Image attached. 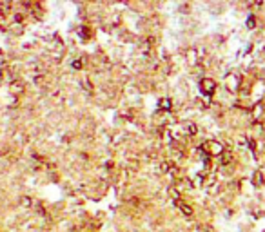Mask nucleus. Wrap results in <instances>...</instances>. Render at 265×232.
<instances>
[{
  "mask_svg": "<svg viewBox=\"0 0 265 232\" xmlns=\"http://www.w3.org/2000/svg\"><path fill=\"white\" fill-rule=\"evenodd\" d=\"M262 111H264V103H256V105L253 107L254 118H262Z\"/></svg>",
  "mask_w": 265,
  "mask_h": 232,
  "instance_id": "6e6552de",
  "label": "nucleus"
},
{
  "mask_svg": "<svg viewBox=\"0 0 265 232\" xmlns=\"http://www.w3.org/2000/svg\"><path fill=\"white\" fill-rule=\"evenodd\" d=\"M204 149L207 151V153H209V155L211 156H220L223 153V145L220 142H209V143H205L204 145Z\"/></svg>",
  "mask_w": 265,
  "mask_h": 232,
  "instance_id": "f03ea898",
  "label": "nucleus"
},
{
  "mask_svg": "<svg viewBox=\"0 0 265 232\" xmlns=\"http://www.w3.org/2000/svg\"><path fill=\"white\" fill-rule=\"evenodd\" d=\"M176 207L180 208V210H182V212H184L186 216H193V207H191L189 203H186V202H182V200H178V202H176Z\"/></svg>",
  "mask_w": 265,
  "mask_h": 232,
  "instance_id": "20e7f679",
  "label": "nucleus"
},
{
  "mask_svg": "<svg viewBox=\"0 0 265 232\" xmlns=\"http://www.w3.org/2000/svg\"><path fill=\"white\" fill-rule=\"evenodd\" d=\"M218 158H220V163H222V165H227V163H231V160H233V155H231V151H223Z\"/></svg>",
  "mask_w": 265,
  "mask_h": 232,
  "instance_id": "39448f33",
  "label": "nucleus"
},
{
  "mask_svg": "<svg viewBox=\"0 0 265 232\" xmlns=\"http://www.w3.org/2000/svg\"><path fill=\"white\" fill-rule=\"evenodd\" d=\"M184 129H186V134H191V136H194L196 134V125L193 124V122H187V124H184Z\"/></svg>",
  "mask_w": 265,
  "mask_h": 232,
  "instance_id": "423d86ee",
  "label": "nucleus"
},
{
  "mask_svg": "<svg viewBox=\"0 0 265 232\" xmlns=\"http://www.w3.org/2000/svg\"><path fill=\"white\" fill-rule=\"evenodd\" d=\"M225 87H227L231 93L238 91V87H240V78L235 77V75H229V77H227V80H225Z\"/></svg>",
  "mask_w": 265,
  "mask_h": 232,
  "instance_id": "7ed1b4c3",
  "label": "nucleus"
},
{
  "mask_svg": "<svg viewBox=\"0 0 265 232\" xmlns=\"http://www.w3.org/2000/svg\"><path fill=\"white\" fill-rule=\"evenodd\" d=\"M200 87H202V91H204L207 96L214 95V91H216V82L212 80V78H204L202 82H200Z\"/></svg>",
  "mask_w": 265,
  "mask_h": 232,
  "instance_id": "f257e3e1",
  "label": "nucleus"
},
{
  "mask_svg": "<svg viewBox=\"0 0 265 232\" xmlns=\"http://www.w3.org/2000/svg\"><path fill=\"white\" fill-rule=\"evenodd\" d=\"M262 129L265 131V120H262Z\"/></svg>",
  "mask_w": 265,
  "mask_h": 232,
  "instance_id": "9b49d317",
  "label": "nucleus"
},
{
  "mask_svg": "<svg viewBox=\"0 0 265 232\" xmlns=\"http://www.w3.org/2000/svg\"><path fill=\"white\" fill-rule=\"evenodd\" d=\"M162 105H163V107H165V109H171V107H173V103H171V100H167V98L160 102V107H162Z\"/></svg>",
  "mask_w": 265,
  "mask_h": 232,
  "instance_id": "1a4fd4ad",
  "label": "nucleus"
},
{
  "mask_svg": "<svg viewBox=\"0 0 265 232\" xmlns=\"http://www.w3.org/2000/svg\"><path fill=\"white\" fill-rule=\"evenodd\" d=\"M254 24H256V22H254V18H249V20H247V27H251V29H253Z\"/></svg>",
  "mask_w": 265,
  "mask_h": 232,
  "instance_id": "9d476101",
  "label": "nucleus"
},
{
  "mask_svg": "<svg viewBox=\"0 0 265 232\" xmlns=\"http://www.w3.org/2000/svg\"><path fill=\"white\" fill-rule=\"evenodd\" d=\"M264 181H265L264 174L260 173V171H258V173H254V176H253V183L256 185V187H260V185L264 183Z\"/></svg>",
  "mask_w": 265,
  "mask_h": 232,
  "instance_id": "0eeeda50",
  "label": "nucleus"
}]
</instances>
